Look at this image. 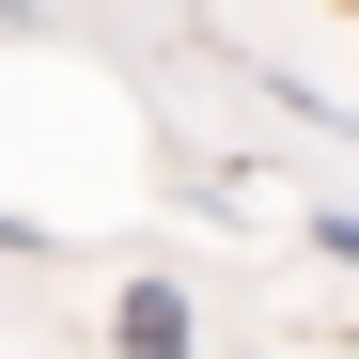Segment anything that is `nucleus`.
I'll list each match as a JSON object with an SVG mask.
<instances>
[{"label":"nucleus","instance_id":"nucleus-1","mask_svg":"<svg viewBox=\"0 0 359 359\" xmlns=\"http://www.w3.org/2000/svg\"><path fill=\"white\" fill-rule=\"evenodd\" d=\"M109 359H203V313H188V281H109Z\"/></svg>","mask_w":359,"mask_h":359},{"label":"nucleus","instance_id":"nucleus-2","mask_svg":"<svg viewBox=\"0 0 359 359\" xmlns=\"http://www.w3.org/2000/svg\"><path fill=\"white\" fill-rule=\"evenodd\" d=\"M313 250H328V266H359V203H313Z\"/></svg>","mask_w":359,"mask_h":359},{"label":"nucleus","instance_id":"nucleus-3","mask_svg":"<svg viewBox=\"0 0 359 359\" xmlns=\"http://www.w3.org/2000/svg\"><path fill=\"white\" fill-rule=\"evenodd\" d=\"M32 250H47V234H32V219H0V266H32Z\"/></svg>","mask_w":359,"mask_h":359}]
</instances>
